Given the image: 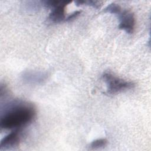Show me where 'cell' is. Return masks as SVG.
<instances>
[{
  "label": "cell",
  "mask_w": 151,
  "mask_h": 151,
  "mask_svg": "<svg viewBox=\"0 0 151 151\" xmlns=\"http://www.w3.org/2000/svg\"><path fill=\"white\" fill-rule=\"evenodd\" d=\"M81 11H76L74 12H73V13L70 14L67 17L65 18V20L66 21H72L74 19H76V18H77L78 17V15L81 14Z\"/></svg>",
  "instance_id": "9"
},
{
  "label": "cell",
  "mask_w": 151,
  "mask_h": 151,
  "mask_svg": "<svg viewBox=\"0 0 151 151\" xmlns=\"http://www.w3.org/2000/svg\"><path fill=\"white\" fill-rule=\"evenodd\" d=\"M21 138V133L20 130H14L1 140L0 143V149L6 150L17 146L19 143Z\"/></svg>",
  "instance_id": "4"
},
{
  "label": "cell",
  "mask_w": 151,
  "mask_h": 151,
  "mask_svg": "<svg viewBox=\"0 0 151 151\" xmlns=\"http://www.w3.org/2000/svg\"><path fill=\"white\" fill-rule=\"evenodd\" d=\"M35 110L29 104L14 101L9 104L2 114L0 127L5 130H16L27 126L34 119Z\"/></svg>",
  "instance_id": "1"
},
{
  "label": "cell",
  "mask_w": 151,
  "mask_h": 151,
  "mask_svg": "<svg viewBox=\"0 0 151 151\" xmlns=\"http://www.w3.org/2000/svg\"><path fill=\"white\" fill-rule=\"evenodd\" d=\"M70 2V1H64L61 4L52 8L48 19L53 23H58L64 20L65 21V9L66 6Z\"/></svg>",
  "instance_id": "5"
},
{
  "label": "cell",
  "mask_w": 151,
  "mask_h": 151,
  "mask_svg": "<svg viewBox=\"0 0 151 151\" xmlns=\"http://www.w3.org/2000/svg\"><path fill=\"white\" fill-rule=\"evenodd\" d=\"M120 24L119 28L126 31V33L132 34L134 29L135 19L134 14L127 10H124L119 15Z\"/></svg>",
  "instance_id": "3"
},
{
  "label": "cell",
  "mask_w": 151,
  "mask_h": 151,
  "mask_svg": "<svg viewBox=\"0 0 151 151\" xmlns=\"http://www.w3.org/2000/svg\"><path fill=\"white\" fill-rule=\"evenodd\" d=\"M102 78L107 84V93L111 94L132 89L135 86L133 82L120 78L110 73H104Z\"/></svg>",
  "instance_id": "2"
},
{
  "label": "cell",
  "mask_w": 151,
  "mask_h": 151,
  "mask_svg": "<svg viewBox=\"0 0 151 151\" xmlns=\"http://www.w3.org/2000/svg\"><path fill=\"white\" fill-rule=\"evenodd\" d=\"M103 12L119 15L122 12V8L118 4H116L115 3H111L109 5H107L104 9Z\"/></svg>",
  "instance_id": "6"
},
{
  "label": "cell",
  "mask_w": 151,
  "mask_h": 151,
  "mask_svg": "<svg viewBox=\"0 0 151 151\" xmlns=\"http://www.w3.org/2000/svg\"><path fill=\"white\" fill-rule=\"evenodd\" d=\"M107 144V140L106 139H99L93 141L90 145V147L91 149H98L104 147Z\"/></svg>",
  "instance_id": "7"
},
{
  "label": "cell",
  "mask_w": 151,
  "mask_h": 151,
  "mask_svg": "<svg viewBox=\"0 0 151 151\" xmlns=\"http://www.w3.org/2000/svg\"><path fill=\"white\" fill-rule=\"evenodd\" d=\"M75 4L77 6L85 5L91 6L96 9L100 8L101 5L100 2L97 1H75Z\"/></svg>",
  "instance_id": "8"
}]
</instances>
